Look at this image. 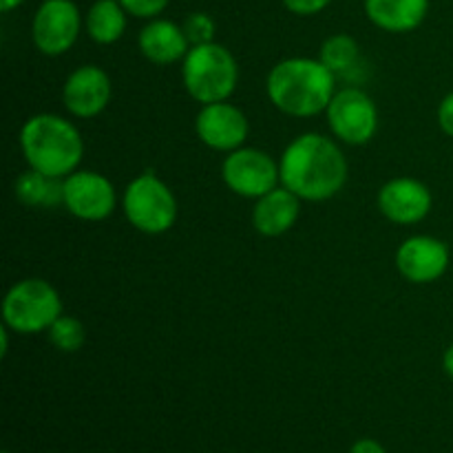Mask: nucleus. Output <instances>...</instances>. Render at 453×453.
<instances>
[{
    "mask_svg": "<svg viewBox=\"0 0 453 453\" xmlns=\"http://www.w3.org/2000/svg\"><path fill=\"white\" fill-rule=\"evenodd\" d=\"M334 137L303 133L295 137L279 159L281 186L303 202H327L348 181V159Z\"/></svg>",
    "mask_w": 453,
    "mask_h": 453,
    "instance_id": "nucleus-1",
    "label": "nucleus"
},
{
    "mask_svg": "<svg viewBox=\"0 0 453 453\" xmlns=\"http://www.w3.org/2000/svg\"><path fill=\"white\" fill-rule=\"evenodd\" d=\"M265 93L283 115L314 118L334 97L336 75L319 58H286L270 69Z\"/></svg>",
    "mask_w": 453,
    "mask_h": 453,
    "instance_id": "nucleus-2",
    "label": "nucleus"
},
{
    "mask_svg": "<svg viewBox=\"0 0 453 453\" xmlns=\"http://www.w3.org/2000/svg\"><path fill=\"white\" fill-rule=\"evenodd\" d=\"M20 149L29 168L65 180L82 162L84 140L71 119L38 113L22 124Z\"/></svg>",
    "mask_w": 453,
    "mask_h": 453,
    "instance_id": "nucleus-3",
    "label": "nucleus"
},
{
    "mask_svg": "<svg viewBox=\"0 0 453 453\" xmlns=\"http://www.w3.org/2000/svg\"><path fill=\"white\" fill-rule=\"evenodd\" d=\"M181 80L199 104L230 100L239 84V66L233 53L219 42H206L190 47L181 62Z\"/></svg>",
    "mask_w": 453,
    "mask_h": 453,
    "instance_id": "nucleus-4",
    "label": "nucleus"
},
{
    "mask_svg": "<svg viewBox=\"0 0 453 453\" xmlns=\"http://www.w3.org/2000/svg\"><path fill=\"white\" fill-rule=\"evenodd\" d=\"M60 314L62 299L47 279H20L3 299V326L22 336L47 332Z\"/></svg>",
    "mask_w": 453,
    "mask_h": 453,
    "instance_id": "nucleus-5",
    "label": "nucleus"
},
{
    "mask_svg": "<svg viewBox=\"0 0 453 453\" xmlns=\"http://www.w3.org/2000/svg\"><path fill=\"white\" fill-rule=\"evenodd\" d=\"M128 224L144 234H164L177 221V199L155 173H142L127 186L122 197Z\"/></svg>",
    "mask_w": 453,
    "mask_h": 453,
    "instance_id": "nucleus-6",
    "label": "nucleus"
},
{
    "mask_svg": "<svg viewBox=\"0 0 453 453\" xmlns=\"http://www.w3.org/2000/svg\"><path fill=\"white\" fill-rule=\"evenodd\" d=\"M332 135L349 146H363L379 131V109L374 100L358 87L336 88L326 109Z\"/></svg>",
    "mask_w": 453,
    "mask_h": 453,
    "instance_id": "nucleus-7",
    "label": "nucleus"
},
{
    "mask_svg": "<svg viewBox=\"0 0 453 453\" xmlns=\"http://www.w3.org/2000/svg\"><path fill=\"white\" fill-rule=\"evenodd\" d=\"M221 180L230 193L257 202L281 186V173H279V162H274L265 150L242 146L226 155L221 164Z\"/></svg>",
    "mask_w": 453,
    "mask_h": 453,
    "instance_id": "nucleus-8",
    "label": "nucleus"
},
{
    "mask_svg": "<svg viewBox=\"0 0 453 453\" xmlns=\"http://www.w3.org/2000/svg\"><path fill=\"white\" fill-rule=\"evenodd\" d=\"M82 31V16L73 0H44L31 22V38L42 56H65Z\"/></svg>",
    "mask_w": 453,
    "mask_h": 453,
    "instance_id": "nucleus-9",
    "label": "nucleus"
},
{
    "mask_svg": "<svg viewBox=\"0 0 453 453\" xmlns=\"http://www.w3.org/2000/svg\"><path fill=\"white\" fill-rule=\"evenodd\" d=\"M65 208L82 221H104L118 208V193L102 173L75 171L65 177Z\"/></svg>",
    "mask_w": 453,
    "mask_h": 453,
    "instance_id": "nucleus-10",
    "label": "nucleus"
},
{
    "mask_svg": "<svg viewBox=\"0 0 453 453\" xmlns=\"http://www.w3.org/2000/svg\"><path fill=\"white\" fill-rule=\"evenodd\" d=\"M195 133L208 149L230 153L246 144L250 122L233 102H212V104H202L199 109L195 118Z\"/></svg>",
    "mask_w": 453,
    "mask_h": 453,
    "instance_id": "nucleus-11",
    "label": "nucleus"
},
{
    "mask_svg": "<svg viewBox=\"0 0 453 453\" xmlns=\"http://www.w3.org/2000/svg\"><path fill=\"white\" fill-rule=\"evenodd\" d=\"M449 261L451 255L447 243L432 234H414L405 239L396 250L398 273L416 286L434 283L445 277Z\"/></svg>",
    "mask_w": 453,
    "mask_h": 453,
    "instance_id": "nucleus-12",
    "label": "nucleus"
},
{
    "mask_svg": "<svg viewBox=\"0 0 453 453\" xmlns=\"http://www.w3.org/2000/svg\"><path fill=\"white\" fill-rule=\"evenodd\" d=\"M432 190L416 177H394L379 190V211L392 224H418L432 212Z\"/></svg>",
    "mask_w": 453,
    "mask_h": 453,
    "instance_id": "nucleus-13",
    "label": "nucleus"
},
{
    "mask_svg": "<svg viewBox=\"0 0 453 453\" xmlns=\"http://www.w3.org/2000/svg\"><path fill=\"white\" fill-rule=\"evenodd\" d=\"M62 102L73 118L91 119L111 102V78L102 66L82 65L71 71L62 87Z\"/></svg>",
    "mask_w": 453,
    "mask_h": 453,
    "instance_id": "nucleus-14",
    "label": "nucleus"
},
{
    "mask_svg": "<svg viewBox=\"0 0 453 453\" xmlns=\"http://www.w3.org/2000/svg\"><path fill=\"white\" fill-rule=\"evenodd\" d=\"M137 47L146 60L157 66L184 62L186 53L190 51L184 27L166 18H153L137 35Z\"/></svg>",
    "mask_w": 453,
    "mask_h": 453,
    "instance_id": "nucleus-15",
    "label": "nucleus"
},
{
    "mask_svg": "<svg viewBox=\"0 0 453 453\" xmlns=\"http://www.w3.org/2000/svg\"><path fill=\"white\" fill-rule=\"evenodd\" d=\"M301 202L286 186H277L259 197L252 208V226L264 237H281L296 226L301 217Z\"/></svg>",
    "mask_w": 453,
    "mask_h": 453,
    "instance_id": "nucleus-16",
    "label": "nucleus"
},
{
    "mask_svg": "<svg viewBox=\"0 0 453 453\" xmlns=\"http://www.w3.org/2000/svg\"><path fill=\"white\" fill-rule=\"evenodd\" d=\"M429 0H365V13L372 25L389 34H407L423 25Z\"/></svg>",
    "mask_w": 453,
    "mask_h": 453,
    "instance_id": "nucleus-17",
    "label": "nucleus"
},
{
    "mask_svg": "<svg viewBox=\"0 0 453 453\" xmlns=\"http://www.w3.org/2000/svg\"><path fill=\"white\" fill-rule=\"evenodd\" d=\"M18 202L29 208H53L65 206V180L44 175V173L29 171L22 173L13 184Z\"/></svg>",
    "mask_w": 453,
    "mask_h": 453,
    "instance_id": "nucleus-18",
    "label": "nucleus"
},
{
    "mask_svg": "<svg viewBox=\"0 0 453 453\" xmlns=\"http://www.w3.org/2000/svg\"><path fill=\"white\" fill-rule=\"evenodd\" d=\"M84 27L93 42H118L127 31V9L119 4V0H96L84 18Z\"/></svg>",
    "mask_w": 453,
    "mask_h": 453,
    "instance_id": "nucleus-19",
    "label": "nucleus"
},
{
    "mask_svg": "<svg viewBox=\"0 0 453 453\" xmlns=\"http://www.w3.org/2000/svg\"><path fill=\"white\" fill-rule=\"evenodd\" d=\"M319 60L336 75H352L361 62V47L357 40L348 34H334L321 44Z\"/></svg>",
    "mask_w": 453,
    "mask_h": 453,
    "instance_id": "nucleus-20",
    "label": "nucleus"
},
{
    "mask_svg": "<svg viewBox=\"0 0 453 453\" xmlns=\"http://www.w3.org/2000/svg\"><path fill=\"white\" fill-rule=\"evenodd\" d=\"M44 334H47L49 343H51L53 348L60 349V352L65 354L78 352V349L87 343V330H84L82 321L71 317V314H60Z\"/></svg>",
    "mask_w": 453,
    "mask_h": 453,
    "instance_id": "nucleus-21",
    "label": "nucleus"
},
{
    "mask_svg": "<svg viewBox=\"0 0 453 453\" xmlns=\"http://www.w3.org/2000/svg\"><path fill=\"white\" fill-rule=\"evenodd\" d=\"M181 27H184V34L188 38L190 47L212 42V38H215V20L203 12L190 13Z\"/></svg>",
    "mask_w": 453,
    "mask_h": 453,
    "instance_id": "nucleus-22",
    "label": "nucleus"
},
{
    "mask_svg": "<svg viewBox=\"0 0 453 453\" xmlns=\"http://www.w3.org/2000/svg\"><path fill=\"white\" fill-rule=\"evenodd\" d=\"M171 0H119L127 13L135 18H144V20H153L159 18V13L168 7Z\"/></svg>",
    "mask_w": 453,
    "mask_h": 453,
    "instance_id": "nucleus-23",
    "label": "nucleus"
},
{
    "mask_svg": "<svg viewBox=\"0 0 453 453\" xmlns=\"http://www.w3.org/2000/svg\"><path fill=\"white\" fill-rule=\"evenodd\" d=\"M332 0H283L288 12L296 13V16H314V13L323 12Z\"/></svg>",
    "mask_w": 453,
    "mask_h": 453,
    "instance_id": "nucleus-24",
    "label": "nucleus"
},
{
    "mask_svg": "<svg viewBox=\"0 0 453 453\" xmlns=\"http://www.w3.org/2000/svg\"><path fill=\"white\" fill-rule=\"evenodd\" d=\"M438 124H441L445 135L453 137V91L447 93L441 104H438Z\"/></svg>",
    "mask_w": 453,
    "mask_h": 453,
    "instance_id": "nucleus-25",
    "label": "nucleus"
},
{
    "mask_svg": "<svg viewBox=\"0 0 453 453\" xmlns=\"http://www.w3.org/2000/svg\"><path fill=\"white\" fill-rule=\"evenodd\" d=\"M349 453H388L385 447L379 441H372V438H363V441L354 442Z\"/></svg>",
    "mask_w": 453,
    "mask_h": 453,
    "instance_id": "nucleus-26",
    "label": "nucleus"
},
{
    "mask_svg": "<svg viewBox=\"0 0 453 453\" xmlns=\"http://www.w3.org/2000/svg\"><path fill=\"white\" fill-rule=\"evenodd\" d=\"M442 370H445V374L453 380V345H449V348L445 349V354H442Z\"/></svg>",
    "mask_w": 453,
    "mask_h": 453,
    "instance_id": "nucleus-27",
    "label": "nucleus"
},
{
    "mask_svg": "<svg viewBox=\"0 0 453 453\" xmlns=\"http://www.w3.org/2000/svg\"><path fill=\"white\" fill-rule=\"evenodd\" d=\"M9 327L7 326H3V330H0V357H7V352H9Z\"/></svg>",
    "mask_w": 453,
    "mask_h": 453,
    "instance_id": "nucleus-28",
    "label": "nucleus"
},
{
    "mask_svg": "<svg viewBox=\"0 0 453 453\" xmlns=\"http://www.w3.org/2000/svg\"><path fill=\"white\" fill-rule=\"evenodd\" d=\"M22 3H25V0H0V12L9 13V12H13L16 7H20Z\"/></svg>",
    "mask_w": 453,
    "mask_h": 453,
    "instance_id": "nucleus-29",
    "label": "nucleus"
},
{
    "mask_svg": "<svg viewBox=\"0 0 453 453\" xmlns=\"http://www.w3.org/2000/svg\"><path fill=\"white\" fill-rule=\"evenodd\" d=\"M4 453H7V451H4Z\"/></svg>",
    "mask_w": 453,
    "mask_h": 453,
    "instance_id": "nucleus-30",
    "label": "nucleus"
}]
</instances>
